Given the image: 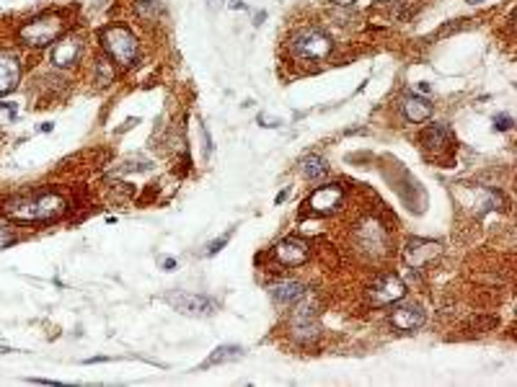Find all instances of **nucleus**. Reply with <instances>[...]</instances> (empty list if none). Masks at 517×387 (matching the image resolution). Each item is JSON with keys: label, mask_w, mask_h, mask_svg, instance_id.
Returning <instances> with one entry per match:
<instances>
[{"label": "nucleus", "mask_w": 517, "mask_h": 387, "mask_svg": "<svg viewBox=\"0 0 517 387\" xmlns=\"http://www.w3.org/2000/svg\"><path fill=\"white\" fill-rule=\"evenodd\" d=\"M65 212V199L57 191H45L34 197L10 199L0 207V215L16 222H47Z\"/></svg>", "instance_id": "obj_1"}, {"label": "nucleus", "mask_w": 517, "mask_h": 387, "mask_svg": "<svg viewBox=\"0 0 517 387\" xmlns=\"http://www.w3.org/2000/svg\"><path fill=\"white\" fill-rule=\"evenodd\" d=\"M290 49L298 54L300 60H310V63H318V60H326L334 44L324 31L318 28H300L295 31L290 39Z\"/></svg>", "instance_id": "obj_2"}, {"label": "nucleus", "mask_w": 517, "mask_h": 387, "mask_svg": "<svg viewBox=\"0 0 517 387\" xmlns=\"http://www.w3.org/2000/svg\"><path fill=\"white\" fill-rule=\"evenodd\" d=\"M101 44H104V49H106L119 65H125V67H129V65L137 60V39H135V34L125 26L104 28V31H101Z\"/></svg>", "instance_id": "obj_3"}, {"label": "nucleus", "mask_w": 517, "mask_h": 387, "mask_svg": "<svg viewBox=\"0 0 517 387\" xmlns=\"http://www.w3.org/2000/svg\"><path fill=\"white\" fill-rule=\"evenodd\" d=\"M63 34V18L60 16H39L34 21H29L26 26L21 28V42L29 47H47L57 42V36Z\"/></svg>", "instance_id": "obj_4"}, {"label": "nucleus", "mask_w": 517, "mask_h": 387, "mask_svg": "<svg viewBox=\"0 0 517 387\" xmlns=\"http://www.w3.org/2000/svg\"><path fill=\"white\" fill-rule=\"evenodd\" d=\"M406 295V284L396 277V274H383L381 279L370 287V299L375 305H390L399 302Z\"/></svg>", "instance_id": "obj_5"}, {"label": "nucleus", "mask_w": 517, "mask_h": 387, "mask_svg": "<svg viewBox=\"0 0 517 387\" xmlns=\"http://www.w3.org/2000/svg\"><path fill=\"white\" fill-rule=\"evenodd\" d=\"M168 305H173L179 313L186 315H212L215 313V299L205 297V295H186V292H176L168 295Z\"/></svg>", "instance_id": "obj_6"}, {"label": "nucleus", "mask_w": 517, "mask_h": 387, "mask_svg": "<svg viewBox=\"0 0 517 387\" xmlns=\"http://www.w3.org/2000/svg\"><path fill=\"white\" fill-rule=\"evenodd\" d=\"M342 197H344V191H342V186H336V183L318 186V189L305 199V207H308L310 212H318V215H328L331 209L339 207Z\"/></svg>", "instance_id": "obj_7"}, {"label": "nucleus", "mask_w": 517, "mask_h": 387, "mask_svg": "<svg viewBox=\"0 0 517 387\" xmlns=\"http://www.w3.org/2000/svg\"><path fill=\"white\" fill-rule=\"evenodd\" d=\"M274 256L282 263H287V266H300V263L308 261V245L298 240V238H285L282 243H277Z\"/></svg>", "instance_id": "obj_8"}, {"label": "nucleus", "mask_w": 517, "mask_h": 387, "mask_svg": "<svg viewBox=\"0 0 517 387\" xmlns=\"http://www.w3.org/2000/svg\"><path fill=\"white\" fill-rule=\"evenodd\" d=\"M390 320H393V325L399 331H406L408 334V331H417V328L424 325V310L419 305H401L393 310Z\"/></svg>", "instance_id": "obj_9"}, {"label": "nucleus", "mask_w": 517, "mask_h": 387, "mask_svg": "<svg viewBox=\"0 0 517 387\" xmlns=\"http://www.w3.org/2000/svg\"><path fill=\"white\" fill-rule=\"evenodd\" d=\"M437 253H440V245H437L435 240L417 238V240H411V243L406 245V261L411 263L414 269H419V266H424L429 258H435Z\"/></svg>", "instance_id": "obj_10"}, {"label": "nucleus", "mask_w": 517, "mask_h": 387, "mask_svg": "<svg viewBox=\"0 0 517 387\" xmlns=\"http://www.w3.org/2000/svg\"><path fill=\"white\" fill-rule=\"evenodd\" d=\"M81 52H83L81 39H75V36H70V39H63V42H60V44L52 49V63H55L57 67H70V65L78 63Z\"/></svg>", "instance_id": "obj_11"}, {"label": "nucleus", "mask_w": 517, "mask_h": 387, "mask_svg": "<svg viewBox=\"0 0 517 387\" xmlns=\"http://www.w3.org/2000/svg\"><path fill=\"white\" fill-rule=\"evenodd\" d=\"M21 78V65L16 57L0 54V96H6L16 88V83Z\"/></svg>", "instance_id": "obj_12"}, {"label": "nucleus", "mask_w": 517, "mask_h": 387, "mask_svg": "<svg viewBox=\"0 0 517 387\" xmlns=\"http://www.w3.org/2000/svg\"><path fill=\"white\" fill-rule=\"evenodd\" d=\"M272 297L280 302V305H290V302H298L300 297H305V284L298 279H287L280 281L277 287H272Z\"/></svg>", "instance_id": "obj_13"}, {"label": "nucleus", "mask_w": 517, "mask_h": 387, "mask_svg": "<svg viewBox=\"0 0 517 387\" xmlns=\"http://www.w3.org/2000/svg\"><path fill=\"white\" fill-rule=\"evenodd\" d=\"M246 352L241 349V346H236V343H230V346H218L215 352L209 354L207 359L200 364V370H207V367H218V364H225V361H238L244 359Z\"/></svg>", "instance_id": "obj_14"}, {"label": "nucleus", "mask_w": 517, "mask_h": 387, "mask_svg": "<svg viewBox=\"0 0 517 387\" xmlns=\"http://www.w3.org/2000/svg\"><path fill=\"white\" fill-rule=\"evenodd\" d=\"M404 114H406V119L408 122H414V124L427 122V119L432 117V104L427 99H419V96H406V99H404Z\"/></svg>", "instance_id": "obj_15"}, {"label": "nucleus", "mask_w": 517, "mask_h": 387, "mask_svg": "<svg viewBox=\"0 0 517 387\" xmlns=\"http://www.w3.org/2000/svg\"><path fill=\"white\" fill-rule=\"evenodd\" d=\"M422 142H424L427 147H435V150H443V147H447V145H453V132H450V126L435 124V126H429V129L424 132V137H422Z\"/></svg>", "instance_id": "obj_16"}, {"label": "nucleus", "mask_w": 517, "mask_h": 387, "mask_svg": "<svg viewBox=\"0 0 517 387\" xmlns=\"http://www.w3.org/2000/svg\"><path fill=\"white\" fill-rule=\"evenodd\" d=\"M303 171H305V176H308L310 181H321V179H326L328 165L321 155H308V158L303 160Z\"/></svg>", "instance_id": "obj_17"}, {"label": "nucleus", "mask_w": 517, "mask_h": 387, "mask_svg": "<svg viewBox=\"0 0 517 387\" xmlns=\"http://www.w3.org/2000/svg\"><path fill=\"white\" fill-rule=\"evenodd\" d=\"M114 81V67H111L109 60H99L96 63V83L99 85H109Z\"/></svg>", "instance_id": "obj_18"}, {"label": "nucleus", "mask_w": 517, "mask_h": 387, "mask_svg": "<svg viewBox=\"0 0 517 387\" xmlns=\"http://www.w3.org/2000/svg\"><path fill=\"white\" fill-rule=\"evenodd\" d=\"M137 13H143L145 18L161 16V6L158 0H137Z\"/></svg>", "instance_id": "obj_19"}, {"label": "nucleus", "mask_w": 517, "mask_h": 387, "mask_svg": "<svg viewBox=\"0 0 517 387\" xmlns=\"http://www.w3.org/2000/svg\"><path fill=\"white\" fill-rule=\"evenodd\" d=\"M228 238H230V233L218 238V240H212V243H207V256H218V253L223 251V245H228Z\"/></svg>", "instance_id": "obj_20"}, {"label": "nucleus", "mask_w": 517, "mask_h": 387, "mask_svg": "<svg viewBox=\"0 0 517 387\" xmlns=\"http://www.w3.org/2000/svg\"><path fill=\"white\" fill-rule=\"evenodd\" d=\"M494 129H499V132L512 129V117H509V114H499V117H494Z\"/></svg>", "instance_id": "obj_21"}, {"label": "nucleus", "mask_w": 517, "mask_h": 387, "mask_svg": "<svg viewBox=\"0 0 517 387\" xmlns=\"http://www.w3.org/2000/svg\"><path fill=\"white\" fill-rule=\"evenodd\" d=\"M13 243H16V235L10 233L8 227H0V251L8 248V245H13Z\"/></svg>", "instance_id": "obj_22"}, {"label": "nucleus", "mask_w": 517, "mask_h": 387, "mask_svg": "<svg viewBox=\"0 0 517 387\" xmlns=\"http://www.w3.org/2000/svg\"><path fill=\"white\" fill-rule=\"evenodd\" d=\"M161 266H164L166 271H173V269H176V261H173V258H164V261H161Z\"/></svg>", "instance_id": "obj_23"}, {"label": "nucleus", "mask_w": 517, "mask_h": 387, "mask_svg": "<svg viewBox=\"0 0 517 387\" xmlns=\"http://www.w3.org/2000/svg\"><path fill=\"white\" fill-rule=\"evenodd\" d=\"M228 6L230 8H246V3H241V0H228Z\"/></svg>", "instance_id": "obj_24"}, {"label": "nucleus", "mask_w": 517, "mask_h": 387, "mask_svg": "<svg viewBox=\"0 0 517 387\" xmlns=\"http://www.w3.org/2000/svg\"><path fill=\"white\" fill-rule=\"evenodd\" d=\"M331 3H336V6H352L354 0H331Z\"/></svg>", "instance_id": "obj_25"}, {"label": "nucleus", "mask_w": 517, "mask_h": 387, "mask_svg": "<svg viewBox=\"0 0 517 387\" xmlns=\"http://www.w3.org/2000/svg\"><path fill=\"white\" fill-rule=\"evenodd\" d=\"M287 194H290V191H287V189H285V191H282V194H280V197H277V204H282V201H285V199H287Z\"/></svg>", "instance_id": "obj_26"}, {"label": "nucleus", "mask_w": 517, "mask_h": 387, "mask_svg": "<svg viewBox=\"0 0 517 387\" xmlns=\"http://www.w3.org/2000/svg\"><path fill=\"white\" fill-rule=\"evenodd\" d=\"M419 90H422V93H429V83H419Z\"/></svg>", "instance_id": "obj_27"}, {"label": "nucleus", "mask_w": 517, "mask_h": 387, "mask_svg": "<svg viewBox=\"0 0 517 387\" xmlns=\"http://www.w3.org/2000/svg\"><path fill=\"white\" fill-rule=\"evenodd\" d=\"M220 3H223V0H209V6H212V8H220Z\"/></svg>", "instance_id": "obj_28"}, {"label": "nucleus", "mask_w": 517, "mask_h": 387, "mask_svg": "<svg viewBox=\"0 0 517 387\" xmlns=\"http://www.w3.org/2000/svg\"><path fill=\"white\" fill-rule=\"evenodd\" d=\"M466 3H471V6H476V3H481V0H466Z\"/></svg>", "instance_id": "obj_29"}, {"label": "nucleus", "mask_w": 517, "mask_h": 387, "mask_svg": "<svg viewBox=\"0 0 517 387\" xmlns=\"http://www.w3.org/2000/svg\"><path fill=\"white\" fill-rule=\"evenodd\" d=\"M378 3H381V0H378Z\"/></svg>", "instance_id": "obj_30"}]
</instances>
